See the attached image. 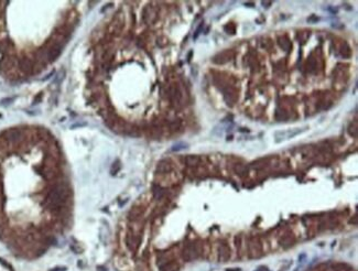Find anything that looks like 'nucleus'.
Here are the masks:
<instances>
[{
	"label": "nucleus",
	"instance_id": "nucleus-15",
	"mask_svg": "<svg viewBox=\"0 0 358 271\" xmlns=\"http://www.w3.org/2000/svg\"><path fill=\"white\" fill-rule=\"evenodd\" d=\"M53 74H54V71H52L51 73H50V74H48V75H46V76H45L44 78H43V80H49V78H50V77H51L52 75H53Z\"/></svg>",
	"mask_w": 358,
	"mask_h": 271
},
{
	"label": "nucleus",
	"instance_id": "nucleus-4",
	"mask_svg": "<svg viewBox=\"0 0 358 271\" xmlns=\"http://www.w3.org/2000/svg\"><path fill=\"white\" fill-rule=\"evenodd\" d=\"M171 171V164L168 163V161H162L158 165V172L160 173H168Z\"/></svg>",
	"mask_w": 358,
	"mask_h": 271
},
{
	"label": "nucleus",
	"instance_id": "nucleus-8",
	"mask_svg": "<svg viewBox=\"0 0 358 271\" xmlns=\"http://www.w3.org/2000/svg\"><path fill=\"white\" fill-rule=\"evenodd\" d=\"M64 78H65V70H64V68H62V70L58 73V75H56L55 83L61 84L62 82H63V80H64Z\"/></svg>",
	"mask_w": 358,
	"mask_h": 271
},
{
	"label": "nucleus",
	"instance_id": "nucleus-6",
	"mask_svg": "<svg viewBox=\"0 0 358 271\" xmlns=\"http://www.w3.org/2000/svg\"><path fill=\"white\" fill-rule=\"evenodd\" d=\"M189 147V144L185 143V142H177V143L173 144L172 148H171V151H181V150H184V149H186V148Z\"/></svg>",
	"mask_w": 358,
	"mask_h": 271
},
{
	"label": "nucleus",
	"instance_id": "nucleus-10",
	"mask_svg": "<svg viewBox=\"0 0 358 271\" xmlns=\"http://www.w3.org/2000/svg\"><path fill=\"white\" fill-rule=\"evenodd\" d=\"M0 263H1V265H2V266H5V267H6V268H8V269H9L10 271H13V268H12V267H11V265H9V263H8V262L6 261V260H3V259H1V258H0Z\"/></svg>",
	"mask_w": 358,
	"mask_h": 271
},
{
	"label": "nucleus",
	"instance_id": "nucleus-9",
	"mask_svg": "<svg viewBox=\"0 0 358 271\" xmlns=\"http://www.w3.org/2000/svg\"><path fill=\"white\" fill-rule=\"evenodd\" d=\"M85 126H87V122H85V121H78V122H75V124H72L71 129H77V128L85 127Z\"/></svg>",
	"mask_w": 358,
	"mask_h": 271
},
{
	"label": "nucleus",
	"instance_id": "nucleus-12",
	"mask_svg": "<svg viewBox=\"0 0 358 271\" xmlns=\"http://www.w3.org/2000/svg\"><path fill=\"white\" fill-rule=\"evenodd\" d=\"M202 28H203V23H201V26L198 27L197 30L195 31V34H194V36H193V38H194V40H195V39H197V36H198V34H199V32H201Z\"/></svg>",
	"mask_w": 358,
	"mask_h": 271
},
{
	"label": "nucleus",
	"instance_id": "nucleus-2",
	"mask_svg": "<svg viewBox=\"0 0 358 271\" xmlns=\"http://www.w3.org/2000/svg\"><path fill=\"white\" fill-rule=\"evenodd\" d=\"M196 256H197V249H196V246L195 245L186 246L185 249H184V252H183V257H184V259H185L186 261H190V260L195 259Z\"/></svg>",
	"mask_w": 358,
	"mask_h": 271
},
{
	"label": "nucleus",
	"instance_id": "nucleus-16",
	"mask_svg": "<svg viewBox=\"0 0 358 271\" xmlns=\"http://www.w3.org/2000/svg\"><path fill=\"white\" fill-rule=\"evenodd\" d=\"M262 5H263V6H270V5H271V2H265V1H263V2H262Z\"/></svg>",
	"mask_w": 358,
	"mask_h": 271
},
{
	"label": "nucleus",
	"instance_id": "nucleus-7",
	"mask_svg": "<svg viewBox=\"0 0 358 271\" xmlns=\"http://www.w3.org/2000/svg\"><path fill=\"white\" fill-rule=\"evenodd\" d=\"M120 168H121V166H120V161H119V160H116L115 162L112 163L111 169H110V174H111V175H116V174L118 173L119 170H120Z\"/></svg>",
	"mask_w": 358,
	"mask_h": 271
},
{
	"label": "nucleus",
	"instance_id": "nucleus-1",
	"mask_svg": "<svg viewBox=\"0 0 358 271\" xmlns=\"http://www.w3.org/2000/svg\"><path fill=\"white\" fill-rule=\"evenodd\" d=\"M303 128H293V129H288V130H280L277 131L275 134V142L279 143L281 141L284 140H289V139H292L295 136H297L299 134L303 132Z\"/></svg>",
	"mask_w": 358,
	"mask_h": 271
},
{
	"label": "nucleus",
	"instance_id": "nucleus-3",
	"mask_svg": "<svg viewBox=\"0 0 358 271\" xmlns=\"http://www.w3.org/2000/svg\"><path fill=\"white\" fill-rule=\"evenodd\" d=\"M184 162H185L186 165H190V166L197 165V163L199 162V158L196 156H185Z\"/></svg>",
	"mask_w": 358,
	"mask_h": 271
},
{
	"label": "nucleus",
	"instance_id": "nucleus-13",
	"mask_svg": "<svg viewBox=\"0 0 358 271\" xmlns=\"http://www.w3.org/2000/svg\"><path fill=\"white\" fill-rule=\"evenodd\" d=\"M67 268L66 267H55V268L51 269L50 271H66Z\"/></svg>",
	"mask_w": 358,
	"mask_h": 271
},
{
	"label": "nucleus",
	"instance_id": "nucleus-11",
	"mask_svg": "<svg viewBox=\"0 0 358 271\" xmlns=\"http://www.w3.org/2000/svg\"><path fill=\"white\" fill-rule=\"evenodd\" d=\"M13 100V98H5V99H2V100H1V102H0V104H1V105L2 106H5V105H9V102H11Z\"/></svg>",
	"mask_w": 358,
	"mask_h": 271
},
{
	"label": "nucleus",
	"instance_id": "nucleus-14",
	"mask_svg": "<svg viewBox=\"0 0 358 271\" xmlns=\"http://www.w3.org/2000/svg\"><path fill=\"white\" fill-rule=\"evenodd\" d=\"M42 99V94H39L38 96H36V97H35L34 98V104H36V102H40V100H41Z\"/></svg>",
	"mask_w": 358,
	"mask_h": 271
},
{
	"label": "nucleus",
	"instance_id": "nucleus-5",
	"mask_svg": "<svg viewBox=\"0 0 358 271\" xmlns=\"http://www.w3.org/2000/svg\"><path fill=\"white\" fill-rule=\"evenodd\" d=\"M177 265L174 262H165L163 266H161V271H176Z\"/></svg>",
	"mask_w": 358,
	"mask_h": 271
}]
</instances>
